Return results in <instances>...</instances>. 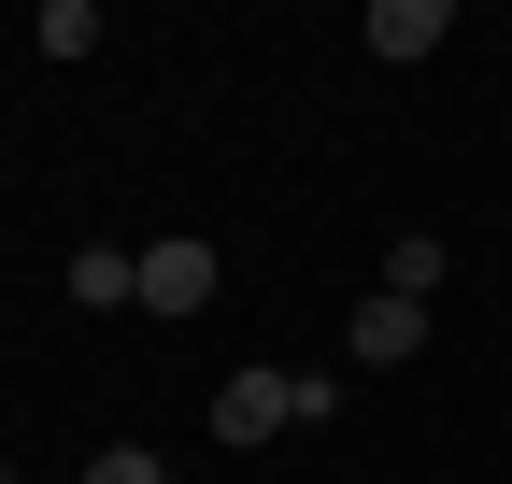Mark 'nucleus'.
Masks as SVG:
<instances>
[{
	"label": "nucleus",
	"mask_w": 512,
	"mask_h": 484,
	"mask_svg": "<svg viewBox=\"0 0 512 484\" xmlns=\"http://www.w3.org/2000/svg\"><path fill=\"white\" fill-rule=\"evenodd\" d=\"M86 484H171V470H157V442H100V456H86Z\"/></svg>",
	"instance_id": "nucleus-8"
},
{
	"label": "nucleus",
	"mask_w": 512,
	"mask_h": 484,
	"mask_svg": "<svg viewBox=\"0 0 512 484\" xmlns=\"http://www.w3.org/2000/svg\"><path fill=\"white\" fill-rule=\"evenodd\" d=\"M214 285H228V271H214V242H200V228H185V242H143V314H200Z\"/></svg>",
	"instance_id": "nucleus-2"
},
{
	"label": "nucleus",
	"mask_w": 512,
	"mask_h": 484,
	"mask_svg": "<svg viewBox=\"0 0 512 484\" xmlns=\"http://www.w3.org/2000/svg\"><path fill=\"white\" fill-rule=\"evenodd\" d=\"M29 43H43V57H86V43H100V15H86V0H43V29H29Z\"/></svg>",
	"instance_id": "nucleus-7"
},
{
	"label": "nucleus",
	"mask_w": 512,
	"mask_h": 484,
	"mask_svg": "<svg viewBox=\"0 0 512 484\" xmlns=\"http://www.w3.org/2000/svg\"><path fill=\"white\" fill-rule=\"evenodd\" d=\"M342 342H356V371H413V356H427V299H384V285H370Z\"/></svg>",
	"instance_id": "nucleus-3"
},
{
	"label": "nucleus",
	"mask_w": 512,
	"mask_h": 484,
	"mask_svg": "<svg viewBox=\"0 0 512 484\" xmlns=\"http://www.w3.org/2000/svg\"><path fill=\"white\" fill-rule=\"evenodd\" d=\"M370 285H384V299H441V242H427V228H413V242H384V271H370Z\"/></svg>",
	"instance_id": "nucleus-6"
},
{
	"label": "nucleus",
	"mask_w": 512,
	"mask_h": 484,
	"mask_svg": "<svg viewBox=\"0 0 512 484\" xmlns=\"http://www.w3.org/2000/svg\"><path fill=\"white\" fill-rule=\"evenodd\" d=\"M356 43H370V57H427V43H456V15H441V0H370Z\"/></svg>",
	"instance_id": "nucleus-5"
},
{
	"label": "nucleus",
	"mask_w": 512,
	"mask_h": 484,
	"mask_svg": "<svg viewBox=\"0 0 512 484\" xmlns=\"http://www.w3.org/2000/svg\"><path fill=\"white\" fill-rule=\"evenodd\" d=\"M299 428V371H228L214 385V442L242 456V442H285Z\"/></svg>",
	"instance_id": "nucleus-1"
},
{
	"label": "nucleus",
	"mask_w": 512,
	"mask_h": 484,
	"mask_svg": "<svg viewBox=\"0 0 512 484\" xmlns=\"http://www.w3.org/2000/svg\"><path fill=\"white\" fill-rule=\"evenodd\" d=\"M72 299H86V314H143V242H86V257H72Z\"/></svg>",
	"instance_id": "nucleus-4"
}]
</instances>
